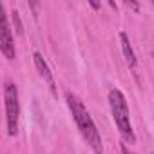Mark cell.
<instances>
[{
    "mask_svg": "<svg viewBox=\"0 0 154 154\" xmlns=\"http://www.w3.org/2000/svg\"><path fill=\"white\" fill-rule=\"evenodd\" d=\"M67 103H69V109H71V112L74 116V122H76V125H78L82 136L87 140V143L91 145V149L96 154H102L103 147H102L100 132H98V129H96L91 114L87 112L85 105L82 103V100L76 96V94H72V93H67Z\"/></svg>",
    "mask_w": 154,
    "mask_h": 154,
    "instance_id": "obj_1",
    "label": "cell"
},
{
    "mask_svg": "<svg viewBox=\"0 0 154 154\" xmlns=\"http://www.w3.org/2000/svg\"><path fill=\"white\" fill-rule=\"evenodd\" d=\"M109 103H111V111H112V118L116 122V127L120 129L122 136L125 141H134V131L131 125V116H129V107L125 102V96L120 89H111L109 91Z\"/></svg>",
    "mask_w": 154,
    "mask_h": 154,
    "instance_id": "obj_2",
    "label": "cell"
},
{
    "mask_svg": "<svg viewBox=\"0 0 154 154\" xmlns=\"http://www.w3.org/2000/svg\"><path fill=\"white\" fill-rule=\"evenodd\" d=\"M4 102H6V116H8V132H9V136H15L18 132L20 103H18L17 85L11 82H8L4 85Z\"/></svg>",
    "mask_w": 154,
    "mask_h": 154,
    "instance_id": "obj_3",
    "label": "cell"
},
{
    "mask_svg": "<svg viewBox=\"0 0 154 154\" xmlns=\"http://www.w3.org/2000/svg\"><path fill=\"white\" fill-rule=\"evenodd\" d=\"M0 51L8 60L15 58V44H13V36H11V29L8 24V17L4 13V6L0 4Z\"/></svg>",
    "mask_w": 154,
    "mask_h": 154,
    "instance_id": "obj_4",
    "label": "cell"
},
{
    "mask_svg": "<svg viewBox=\"0 0 154 154\" xmlns=\"http://www.w3.org/2000/svg\"><path fill=\"white\" fill-rule=\"evenodd\" d=\"M33 60H35V65H36V69L40 71V74H42L44 78L47 80L49 87H51V89L54 91V80H53V74H51V69H49L47 62L44 60V56H42L40 53H35V54H33Z\"/></svg>",
    "mask_w": 154,
    "mask_h": 154,
    "instance_id": "obj_5",
    "label": "cell"
},
{
    "mask_svg": "<svg viewBox=\"0 0 154 154\" xmlns=\"http://www.w3.org/2000/svg\"><path fill=\"white\" fill-rule=\"evenodd\" d=\"M120 40H122V51H123V56H125V60H127V65H129L131 69H136V54H134V51H132V47H131L129 36H127L123 31L120 33Z\"/></svg>",
    "mask_w": 154,
    "mask_h": 154,
    "instance_id": "obj_6",
    "label": "cell"
},
{
    "mask_svg": "<svg viewBox=\"0 0 154 154\" xmlns=\"http://www.w3.org/2000/svg\"><path fill=\"white\" fill-rule=\"evenodd\" d=\"M11 18H13V24H15V31H17L18 35H22V33H24V26H22V22H20L18 11H13V13H11Z\"/></svg>",
    "mask_w": 154,
    "mask_h": 154,
    "instance_id": "obj_7",
    "label": "cell"
},
{
    "mask_svg": "<svg viewBox=\"0 0 154 154\" xmlns=\"http://www.w3.org/2000/svg\"><path fill=\"white\" fill-rule=\"evenodd\" d=\"M122 154H132V152H131V150H129L125 145H122Z\"/></svg>",
    "mask_w": 154,
    "mask_h": 154,
    "instance_id": "obj_8",
    "label": "cell"
}]
</instances>
